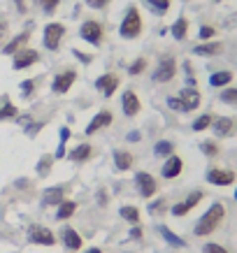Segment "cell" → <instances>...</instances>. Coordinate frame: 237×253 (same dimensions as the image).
Returning a JSON list of instances; mask_svg holds the SVG:
<instances>
[{
	"label": "cell",
	"mask_w": 237,
	"mask_h": 253,
	"mask_svg": "<svg viewBox=\"0 0 237 253\" xmlns=\"http://www.w3.org/2000/svg\"><path fill=\"white\" fill-rule=\"evenodd\" d=\"M200 200H202V191H193L189 198L184 200V202H179V205H175V207H172V214H175V216L189 214V211H191V209L198 205Z\"/></svg>",
	"instance_id": "obj_19"
},
{
	"label": "cell",
	"mask_w": 237,
	"mask_h": 253,
	"mask_svg": "<svg viewBox=\"0 0 237 253\" xmlns=\"http://www.w3.org/2000/svg\"><path fill=\"white\" fill-rule=\"evenodd\" d=\"M7 40H9V23L5 16H0V49L7 44Z\"/></svg>",
	"instance_id": "obj_38"
},
{
	"label": "cell",
	"mask_w": 237,
	"mask_h": 253,
	"mask_svg": "<svg viewBox=\"0 0 237 253\" xmlns=\"http://www.w3.org/2000/svg\"><path fill=\"white\" fill-rule=\"evenodd\" d=\"M35 5H38L45 14H54L58 5H61V0H35Z\"/></svg>",
	"instance_id": "obj_32"
},
{
	"label": "cell",
	"mask_w": 237,
	"mask_h": 253,
	"mask_svg": "<svg viewBox=\"0 0 237 253\" xmlns=\"http://www.w3.org/2000/svg\"><path fill=\"white\" fill-rule=\"evenodd\" d=\"M144 5L151 9L153 14L165 16L170 12V7H172V0H144Z\"/></svg>",
	"instance_id": "obj_26"
},
{
	"label": "cell",
	"mask_w": 237,
	"mask_h": 253,
	"mask_svg": "<svg viewBox=\"0 0 237 253\" xmlns=\"http://www.w3.org/2000/svg\"><path fill=\"white\" fill-rule=\"evenodd\" d=\"M212 2H221V0H212Z\"/></svg>",
	"instance_id": "obj_50"
},
{
	"label": "cell",
	"mask_w": 237,
	"mask_h": 253,
	"mask_svg": "<svg viewBox=\"0 0 237 253\" xmlns=\"http://www.w3.org/2000/svg\"><path fill=\"white\" fill-rule=\"evenodd\" d=\"M205 253H228V251H226L221 244H214V242H209V244H205Z\"/></svg>",
	"instance_id": "obj_44"
},
{
	"label": "cell",
	"mask_w": 237,
	"mask_h": 253,
	"mask_svg": "<svg viewBox=\"0 0 237 253\" xmlns=\"http://www.w3.org/2000/svg\"><path fill=\"white\" fill-rule=\"evenodd\" d=\"M212 121H214V116H212V114H202V116H198V119L193 121L191 128L195 132H202V130H207V128L212 126Z\"/></svg>",
	"instance_id": "obj_31"
},
{
	"label": "cell",
	"mask_w": 237,
	"mask_h": 253,
	"mask_svg": "<svg viewBox=\"0 0 237 253\" xmlns=\"http://www.w3.org/2000/svg\"><path fill=\"white\" fill-rule=\"evenodd\" d=\"M223 216H226V207H223L221 202H214L212 207L207 209L205 214L200 216V221L195 223V228H193V232L198 235V237H207V235H212V232L221 225Z\"/></svg>",
	"instance_id": "obj_1"
},
{
	"label": "cell",
	"mask_w": 237,
	"mask_h": 253,
	"mask_svg": "<svg viewBox=\"0 0 237 253\" xmlns=\"http://www.w3.org/2000/svg\"><path fill=\"white\" fill-rule=\"evenodd\" d=\"M75 211H77V202H72V200H63L61 205H58V214H56V218H58V221H65V218H70Z\"/></svg>",
	"instance_id": "obj_29"
},
{
	"label": "cell",
	"mask_w": 237,
	"mask_h": 253,
	"mask_svg": "<svg viewBox=\"0 0 237 253\" xmlns=\"http://www.w3.org/2000/svg\"><path fill=\"white\" fill-rule=\"evenodd\" d=\"M158 235H161V237L165 239L170 246H177V249H179V246H186V242H184L182 237H177V235L170 230L168 225H158Z\"/></svg>",
	"instance_id": "obj_28"
},
{
	"label": "cell",
	"mask_w": 237,
	"mask_h": 253,
	"mask_svg": "<svg viewBox=\"0 0 237 253\" xmlns=\"http://www.w3.org/2000/svg\"><path fill=\"white\" fill-rule=\"evenodd\" d=\"M119 214H121L126 221L135 223V225L140 223V211H138V207H133V205H128V207H121V211H119Z\"/></svg>",
	"instance_id": "obj_34"
},
{
	"label": "cell",
	"mask_w": 237,
	"mask_h": 253,
	"mask_svg": "<svg viewBox=\"0 0 237 253\" xmlns=\"http://www.w3.org/2000/svg\"><path fill=\"white\" fill-rule=\"evenodd\" d=\"M207 181L214 186H230V184H235V172L223 169V168H209L207 169Z\"/></svg>",
	"instance_id": "obj_13"
},
{
	"label": "cell",
	"mask_w": 237,
	"mask_h": 253,
	"mask_svg": "<svg viewBox=\"0 0 237 253\" xmlns=\"http://www.w3.org/2000/svg\"><path fill=\"white\" fill-rule=\"evenodd\" d=\"M16 7H19V12H26V2H23V0H16Z\"/></svg>",
	"instance_id": "obj_48"
},
{
	"label": "cell",
	"mask_w": 237,
	"mask_h": 253,
	"mask_svg": "<svg viewBox=\"0 0 237 253\" xmlns=\"http://www.w3.org/2000/svg\"><path fill=\"white\" fill-rule=\"evenodd\" d=\"M49 165H51V156H42V161H40V165H38L40 176H45L47 172H49Z\"/></svg>",
	"instance_id": "obj_41"
},
{
	"label": "cell",
	"mask_w": 237,
	"mask_h": 253,
	"mask_svg": "<svg viewBox=\"0 0 237 253\" xmlns=\"http://www.w3.org/2000/svg\"><path fill=\"white\" fill-rule=\"evenodd\" d=\"M70 137V128L63 126L61 128V144H58V151H56V158H65V142Z\"/></svg>",
	"instance_id": "obj_39"
},
{
	"label": "cell",
	"mask_w": 237,
	"mask_h": 253,
	"mask_svg": "<svg viewBox=\"0 0 237 253\" xmlns=\"http://www.w3.org/2000/svg\"><path fill=\"white\" fill-rule=\"evenodd\" d=\"M109 2H112V0H86V5L93 9H105Z\"/></svg>",
	"instance_id": "obj_42"
},
{
	"label": "cell",
	"mask_w": 237,
	"mask_h": 253,
	"mask_svg": "<svg viewBox=\"0 0 237 253\" xmlns=\"http://www.w3.org/2000/svg\"><path fill=\"white\" fill-rule=\"evenodd\" d=\"M133 161H135V158H133L130 151H123V149H116L114 151V165L119 172H126V169L133 168Z\"/></svg>",
	"instance_id": "obj_23"
},
{
	"label": "cell",
	"mask_w": 237,
	"mask_h": 253,
	"mask_svg": "<svg viewBox=\"0 0 237 253\" xmlns=\"http://www.w3.org/2000/svg\"><path fill=\"white\" fill-rule=\"evenodd\" d=\"M130 237H133V239H138V237H142V230H140L138 225H135V228H133V230H130Z\"/></svg>",
	"instance_id": "obj_47"
},
{
	"label": "cell",
	"mask_w": 237,
	"mask_h": 253,
	"mask_svg": "<svg viewBox=\"0 0 237 253\" xmlns=\"http://www.w3.org/2000/svg\"><path fill=\"white\" fill-rule=\"evenodd\" d=\"M28 239H31L33 244H40V246H51L56 242L54 232L45 228V225H38V223H33L28 225Z\"/></svg>",
	"instance_id": "obj_9"
},
{
	"label": "cell",
	"mask_w": 237,
	"mask_h": 253,
	"mask_svg": "<svg viewBox=\"0 0 237 253\" xmlns=\"http://www.w3.org/2000/svg\"><path fill=\"white\" fill-rule=\"evenodd\" d=\"M161 209H165V198H158V200H156V202H153L151 207H149V214L156 216L158 211H161Z\"/></svg>",
	"instance_id": "obj_43"
},
{
	"label": "cell",
	"mask_w": 237,
	"mask_h": 253,
	"mask_svg": "<svg viewBox=\"0 0 237 253\" xmlns=\"http://www.w3.org/2000/svg\"><path fill=\"white\" fill-rule=\"evenodd\" d=\"M223 51V44L221 42H198V44L193 46V54L195 56H219Z\"/></svg>",
	"instance_id": "obj_20"
},
{
	"label": "cell",
	"mask_w": 237,
	"mask_h": 253,
	"mask_svg": "<svg viewBox=\"0 0 237 253\" xmlns=\"http://www.w3.org/2000/svg\"><path fill=\"white\" fill-rule=\"evenodd\" d=\"M216 35V28L214 26H209V23H205V26H200V31H198V40L200 42H209V40Z\"/></svg>",
	"instance_id": "obj_36"
},
{
	"label": "cell",
	"mask_w": 237,
	"mask_h": 253,
	"mask_svg": "<svg viewBox=\"0 0 237 253\" xmlns=\"http://www.w3.org/2000/svg\"><path fill=\"white\" fill-rule=\"evenodd\" d=\"M79 38L93 46H100L102 40H105V28H102V23L95 21V19H86V21L79 26Z\"/></svg>",
	"instance_id": "obj_4"
},
{
	"label": "cell",
	"mask_w": 237,
	"mask_h": 253,
	"mask_svg": "<svg viewBox=\"0 0 237 253\" xmlns=\"http://www.w3.org/2000/svg\"><path fill=\"white\" fill-rule=\"evenodd\" d=\"M119 84H121V79H119V75H114V72H105V75H100V77L95 79V88H98L105 98H112L116 93V88H119Z\"/></svg>",
	"instance_id": "obj_11"
},
{
	"label": "cell",
	"mask_w": 237,
	"mask_h": 253,
	"mask_svg": "<svg viewBox=\"0 0 237 253\" xmlns=\"http://www.w3.org/2000/svg\"><path fill=\"white\" fill-rule=\"evenodd\" d=\"M170 33H172V38L177 42H184V40L189 38V19L186 16H177V21L170 26Z\"/></svg>",
	"instance_id": "obj_21"
},
{
	"label": "cell",
	"mask_w": 237,
	"mask_h": 253,
	"mask_svg": "<svg viewBox=\"0 0 237 253\" xmlns=\"http://www.w3.org/2000/svg\"><path fill=\"white\" fill-rule=\"evenodd\" d=\"M168 107L170 109H175V112H182V105H179V100L172 95V98H168Z\"/></svg>",
	"instance_id": "obj_46"
},
{
	"label": "cell",
	"mask_w": 237,
	"mask_h": 253,
	"mask_svg": "<svg viewBox=\"0 0 237 253\" xmlns=\"http://www.w3.org/2000/svg\"><path fill=\"white\" fill-rule=\"evenodd\" d=\"M135 186H138V191L142 198H151L153 193H156V179H153L149 172H138L135 174Z\"/></svg>",
	"instance_id": "obj_14"
},
{
	"label": "cell",
	"mask_w": 237,
	"mask_h": 253,
	"mask_svg": "<svg viewBox=\"0 0 237 253\" xmlns=\"http://www.w3.org/2000/svg\"><path fill=\"white\" fill-rule=\"evenodd\" d=\"M16 116H19V109H16V105H12V102H9L7 95H2V98H0V121L16 119Z\"/></svg>",
	"instance_id": "obj_25"
},
{
	"label": "cell",
	"mask_w": 237,
	"mask_h": 253,
	"mask_svg": "<svg viewBox=\"0 0 237 253\" xmlns=\"http://www.w3.org/2000/svg\"><path fill=\"white\" fill-rule=\"evenodd\" d=\"M112 121H114L112 112H109V109H100L98 114L89 121V126H86L84 132H86V135H95V132L102 130V128H109V126H112Z\"/></svg>",
	"instance_id": "obj_12"
},
{
	"label": "cell",
	"mask_w": 237,
	"mask_h": 253,
	"mask_svg": "<svg viewBox=\"0 0 237 253\" xmlns=\"http://www.w3.org/2000/svg\"><path fill=\"white\" fill-rule=\"evenodd\" d=\"M72 54H75V56H77V58H79V61H82V63H86V65H89V63L93 61V56H89V54H82V51H77V49H75V51H72Z\"/></svg>",
	"instance_id": "obj_45"
},
{
	"label": "cell",
	"mask_w": 237,
	"mask_h": 253,
	"mask_svg": "<svg viewBox=\"0 0 237 253\" xmlns=\"http://www.w3.org/2000/svg\"><path fill=\"white\" fill-rule=\"evenodd\" d=\"M153 154L156 156H172L175 154V144L168 142V139H161V142H156V146H153Z\"/></svg>",
	"instance_id": "obj_30"
},
{
	"label": "cell",
	"mask_w": 237,
	"mask_h": 253,
	"mask_svg": "<svg viewBox=\"0 0 237 253\" xmlns=\"http://www.w3.org/2000/svg\"><path fill=\"white\" fill-rule=\"evenodd\" d=\"M65 200V186H54V188H47L42 195V207H56Z\"/></svg>",
	"instance_id": "obj_17"
},
{
	"label": "cell",
	"mask_w": 237,
	"mask_h": 253,
	"mask_svg": "<svg viewBox=\"0 0 237 253\" xmlns=\"http://www.w3.org/2000/svg\"><path fill=\"white\" fill-rule=\"evenodd\" d=\"M63 38H65V26L61 21H49L45 26V31H42V44L49 51H58Z\"/></svg>",
	"instance_id": "obj_3"
},
{
	"label": "cell",
	"mask_w": 237,
	"mask_h": 253,
	"mask_svg": "<svg viewBox=\"0 0 237 253\" xmlns=\"http://www.w3.org/2000/svg\"><path fill=\"white\" fill-rule=\"evenodd\" d=\"M91 154H93V146L84 142V144H77L75 149H72L70 154H65V156H68L72 163H84V161H89V158H91Z\"/></svg>",
	"instance_id": "obj_22"
},
{
	"label": "cell",
	"mask_w": 237,
	"mask_h": 253,
	"mask_svg": "<svg viewBox=\"0 0 237 253\" xmlns=\"http://www.w3.org/2000/svg\"><path fill=\"white\" fill-rule=\"evenodd\" d=\"M212 128H214L216 137H230V135H235V130H237V121L230 119V116H219V119L212 121Z\"/></svg>",
	"instance_id": "obj_16"
},
{
	"label": "cell",
	"mask_w": 237,
	"mask_h": 253,
	"mask_svg": "<svg viewBox=\"0 0 237 253\" xmlns=\"http://www.w3.org/2000/svg\"><path fill=\"white\" fill-rule=\"evenodd\" d=\"M175 77H177V58L175 56L161 58L158 65H156V70H153V75H151V79L156 84H168V82H172Z\"/></svg>",
	"instance_id": "obj_5"
},
{
	"label": "cell",
	"mask_w": 237,
	"mask_h": 253,
	"mask_svg": "<svg viewBox=\"0 0 237 253\" xmlns=\"http://www.w3.org/2000/svg\"><path fill=\"white\" fill-rule=\"evenodd\" d=\"M121 109H123V114L126 116H138L140 114V109H142V102H140V98H138V93L135 91H126L121 95Z\"/></svg>",
	"instance_id": "obj_15"
},
{
	"label": "cell",
	"mask_w": 237,
	"mask_h": 253,
	"mask_svg": "<svg viewBox=\"0 0 237 253\" xmlns=\"http://www.w3.org/2000/svg\"><path fill=\"white\" fill-rule=\"evenodd\" d=\"M38 61H40L38 49H33V46H23L21 51H16V54L12 56V68L14 70H26V68H31V65H35Z\"/></svg>",
	"instance_id": "obj_7"
},
{
	"label": "cell",
	"mask_w": 237,
	"mask_h": 253,
	"mask_svg": "<svg viewBox=\"0 0 237 253\" xmlns=\"http://www.w3.org/2000/svg\"><path fill=\"white\" fill-rule=\"evenodd\" d=\"M182 169H184V161L182 158H179V156H168V161L163 163V176H165V179H175V176H179L182 174Z\"/></svg>",
	"instance_id": "obj_18"
},
{
	"label": "cell",
	"mask_w": 237,
	"mask_h": 253,
	"mask_svg": "<svg viewBox=\"0 0 237 253\" xmlns=\"http://www.w3.org/2000/svg\"><path fill=\"white\" fill-rule=\"evenodd\" d=\"M230 82H233V72L230 70H219V72H214L209 77V86H214V88H226Z\"/></svg>",
	"instance_id": "obj_24"
},
{
	"label": "cell",
	"mask_w": 237,
	"mask_h": 253,
	"mask_svg": "<svg viewBox=\"0 0 237 253\" xmlns=\"http://www.w3.org/2000/svg\"><path fill=\"white\" fill-rule=\"evenodd\" d=\"M177 100H179V105H182V112H193V109L200 107V102H202V93H200L195 86H186V88L179 91Z\"/></svg>",
	"instance_id": "obj_6"
},
{
	"label": "cell",
	"mask_w": 237,
	"mask_h": 253,
	"mask_svg": "<svg viewBox=\"0 0 237 253\" xmlns=\"http://www.w3.org/2000/svg\"><path fill=\"white\" fill-rule=\"evenodd\" d=\"M63 244L68 246L70 251H77V249L82 246V237L77 235V230H72V228H65V230H63Z\"/></svg>",
	"instance_id": "obj_27"
},
{
	"label": "cell",
	"mask_w": 237,
	"mask_h": 253,
	"mask_svg": "<svg viewBox=\"0 0 237 253\" xmlns=\"http://www.w3.org/2000/svg\"><path fill=\"white\" fill-rule=\"evenodd\" d=\"M77 82V70H63L58 72L54 79H51V91L56 95H63V93H68L72 88V84Z\"/></svg>",
	"instance_id": "obj_8"
},
{
	"label": "cell",
	"mask_w": 237,
	"mask_h": 253,
	"mask_svg": "<svg viewBox=\"0 0 237 253\" xmlns=\"http://www.w3.org/2000/svg\"><path fill=\"white\" fill-rule=\"evenodd\" d=\"M235 200H237V191H235Z\"/></svg>",
	"instance_id": "obj_51"
},
{
	"label": "cell",
	"mask_w": 237,
	"mask_h": 253,
	"mask_svg": "<svg viewBox=\"0 0 237 253\" xmlns=\"http://www.w3.org/2000/svg\"><path fill=\"white\" fill-rule=\"evenodd\" d=\"M219 98H221V102H226V105H237V88L235 86H226Z\"/></svg>",
	"instance_id": "obj_33"
},
{
	"label": "cell",
	"mask_w": 237,
	"mask_h": 253,
	"mask_svg": "<svg viewBox=\"0 0 237 253\" xmlns=\"http://www.w3.org/2000/svg\"><path fill=\"white\" fill-rule=\"evenodd\" d=\"M144 70H146V58H142V56H140V58H135V61L128 65V75L138 77V75H142Z\"/></svg>",
	"instance_id": "obj_35"
},
{
	"label": "cell",
	"mask_w": 237,
	"mask_h": 253,
	"mask_svg": "<svg viewBox=\"0 0 237 253\" xmlns=\"http://www.w3.org/2000/svg\"><path fill=\"white\" fill-rule=\"evenodd\" d=\"M86 253H102V251H100V249H89Z\"/></svg>",
	"instance_id": "obj_49"
},
{
	"label": "cell",
	"mask_w": 237,
	"mask_h": 253,
	"mask_svg": "<svg viewBox=\"0 0 237 253\" xmlns=\"http://www.w3.org/2000/svg\"><path fill=\"white\" fill-rule=\"evenodd\" d=\"M200 151H202L207 158H214V156L219 154V146H216V142L207 139V142H202V144H200Z\"/></svg>",
	"instance_id": "obj_37"
},
{
	"label": "cell",
	"mask_w": 237,
	"mask_h": 253,
	"mask_svg": "<svg viewBox=\"0 0 237 253\" xmlns=\"http://www.w3.org/2000/svg\"><path fill=\"white\" fill-rule=\"evenodd\" d=\"M142 28H144V23H142V14H140L138 5H130L119 23V35L123 40H138L142 35Z\"/></svg>",
	"instance_id": "obj_2"
},
{
	"label": "cell",
	"mask_w": 237,
	"mask_h": 253,
	"mask_svg": "<svg viewBox=\"0 0 237 253\" xmlns=\"http://www.w3.org/2000/svg\"><path fill=\"white\" fill-rule=\"evenodd\" d=\"M33 93H35V82H33V79L21 82V95H23V98H31Z\"/></svg>",
	"instance_id": "obj_40"
},
{
	"label": "cell",
	"mask_w": 237,
	"mask_h": 253,
	"mask_svg": "<svg viewBox=\"0 0 237 253\" xmlns=\"http://www.w3.org/2000/svg\"><path fill=\"white\" fill-rule=\"evenodd\" d=\"M31 33H33V23H28V28H26L23 33H19V35H14L12 40H7V44L2 46V54L14 56L16 51H21L23 46H28V42H31Z\"/></svg>",
	"instance_id": "obj_10"
}]
</instances>
